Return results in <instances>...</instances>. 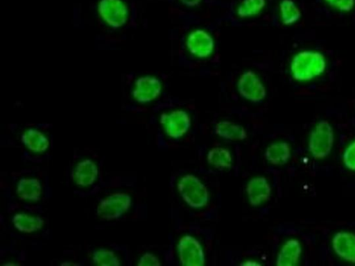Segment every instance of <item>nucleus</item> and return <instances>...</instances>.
<instances>
[{
	"label": "nucleus",
	"mask_w": 355,
	"mask_h": 266,
	"mask_svg": "<svg viewBox=\"0 0 355 266\" xmlns=\"http://www.w3.org/2000/svg\"><path fill=\"white\" fill-rule=\"evenodd\" d=\"M334 142V130L329 122H318L312 130L308 142V149L317 160L323 159L331 152Z\"/></svg>",
	"instance_id": "nucleus-2"
},
{
	"label": "nucleus",
	"mask_w": 355,
	"mask_h": 266,
	"mask_svg": "<svg viewBox=\"0 0 355 266\" xmlns=\"http://www.w3.org/2000/svg\"><path fill=\"white\" fill-rule=\"evenodd\" d=\"M291 148L285 142L271 144L265 151L266 160L274 165H284L291 158Z\"/></svg>",
	"instance_id": "nucleus-17"
},
{
	"label": "nucleus",
	"mask_w": 355,
	"mask_h": 266,
	"mask_svg": "<svg viewBox=\"0 0 355 266\" xmlns=\"http://www.w3.org/2000/svg\"><path fill=\"white\" fill-rule=\"evenodd\" d=\"M245 190L249 202L253 206H258L267 201L271 194L270 185L263 176H257L250 179Z\"/></svg>",
	"instance_id": "nucleus-12"
},
{
	"label": "nucleus",
	"mask_w": 355,
	"mask_h": 266,
	"mask_svg": "<svg viewBox=\"0 0 355 266\" xmlns=\"http://www.w3.org/2000/svg\"><path fill=\"white\" fill-rule=\"evenodd\" d=\"M326 65L325 58L321 53L302 51L293 56L291 63V72L295 80L307 81L322 74Z\"/></svg>",
	"instance_id": "nucleus-1"
},
{
	"label": "nucleus",
	"mask_w": 355,
	"mask_h": 266,
	"mask_svg": "<svg viewBox=\"0 0 355 266\" xmlns=\"http://www.w3.org/2000/svg\"><path fill=\"white\" fill-rule=\"evenodd\" d=\"M97 175V166L89 159H85L78 163L72 174L75 183L80 186H87L93 184Z\"/></svg>",
	"instance_id": "nucleus-14"
},
{
	"label": "nucleus",
	"mask_w": 355,
	"mask_h": 266,
	"mask_svg": "<svg viewBox=\"0 0 355 266\" xmlns=\"http://www.w3.org/2000/svg\"><path fill=\"white\" fill-rule=\"evenodd\" d=\"M178 190L183 200L191 208H200L208 202L207 188L194 175L183 176L178 183Z\"/></svg>",
	"instance_id": "nucleus-3"
},
{
	"label": "nucleus",
	"mask_w": 355,
	"mask_h": 266,
	"mask_svg": "<svg viewBox=\"0 0 355 266\" xmlns=\"http://www.w3.org/2000/svg\"><path fill=\"white\" fill-rule=\"evenodd\" d=\"M179 260L183 266H202L205 255L200 242L193 236L184 235L178 243Z\"/></svg>",
	"instance_id": "nucleus-6"
},
{
	"label": "nucleus",
	"mask_w": 355,
	"mask_h": 266,
	"mask_svg": "<svg viewBox=\"0 0 355 266\" xmlns=\"http://www.w3.org/2000/svg\"><path fill=\"white\" fill-rule=\"evenodd\" d=\"M21 142L31 151L42 153L49 146L48 138L40 131L30 128L21 135Z\"/></svg>",
	"instance_id": "nucleus-18"
},
{
	"label": "nucleus",
	"mask_w": 355,
	"mask_h": 266,
	"mask_svg": "<svg viewBox=\"0 0 355 266\" xmlns=\"http://www.w3.org/2000/svg\"><path fill=\"white\" fill-rule=\"evenodd\" d=\"M186 45L192 55L200 58H205L212 53L214 41L209 33L199 28L189 34Z\"/></svg>",
	"instance_id": "nucleus-8"
},
{
	"label": "nucleus",
	"mask_w": 355,
	"mask_h": 266,
	"mask_svg": "<svg viewBox=\"0 0 355 266\" xmlns=\"http://www.w3.org/2000/svg\"><path fill=\"white\" fill-rule=\"evenodd\" d=\"M266 0H243L239 5L236 13L242 18L259 14L265 7Z\"/></svg>",
	"instance_id": "nucleus-22"
},
{
	"label": "nucleus",
	"mask_w": 355,
	"mask_h": 266,
	"mask_svg": "<svg viewBox=\"0 0 355 266\" xmlns=\"http://www.w3.org/2000/svg\"><path fill=\"white\" fill-rule=\"evenodd\" d=\"M15 227L23 233H32L42 228L44 222L40 217L31 216L25 213H17L12 219Z\"/></svg>",
	"instance_id": "nucleus-19"
},
{
	"label": "nucleus",
	"mask_w": 355,
	"mask_h": 266,
	"mask_svg": "<svg viewBox=\"0 0 355 266\" xmlns=\"http://www.w3.org/2000/svg\"><path fill=\"white\" fill-rule=\"evenodd\" d=\"M236 85L239 94L248 101L258 103L266 98L265 85L252 70L243 72L239 76Z\"/></svg>",
	"instance_id": "nucleus-5"
},
{
	"label": "nucleus",
	"mask_w": 355,
	"mask_h": 266,
	"mask_svg": "<svg viewBox=\"0 0 355 266\" xmlns=\"http://www.w3.org/2000/svg\"><path fill=\"white\" fill-rule=\"evenodd\" d=\"M207 159L210 165L218 168H230L232 163L230 151L219 147L211 148L207 153Z\"/></svg>",
	"instance_id": "nucleus-20"
},
{
	"label": "nucleus",
	"mask_w": 355,
	"mask_h": 266,
	"mask_svg": "<svg viewBox=\"0 0 355 266\" xmlns=\"http://www.w3.org/2000/svg\"><path fill=\"white\" fill-rule=\"evenodd\" d=\"M217 135L229 140H243L247 138V131L245 128L238 124L230 121H220L214 128Z\"/></svg>",
	"instance_id": "nucleus-15"
},
{
	"label": "nucleus",
	"mask_w": 355,
	"mask_h": 266,
	"mask_svg": "<svg viewBox=\"0 0 355 266\" xmlns=\"http://www.w3.org/2000/svg\"><path fill=\"white\" fill-rule=\"evenodd\" d=\"M98 13L103 20L113 27L123 25L128 15L126 6L121 0H101Z\"/></svg>",
	"instance_id": "nucleus-9"
},
{
	"label": "nucleus",
	"mask_w": 355,
	"mask_h": 266,
	"mask_svg": "<svg viewBox=\"0 0 355 266\" xmlns=\"http://www.w3.org/2000/svg\"><path fill=\"white\" fill-rule=\"evenodd\" d=\"M94 263L100 266H119L120 262L117 256L112 251L100 249L93 253Z\"/></svg>",
	"instance_id": "nucleus-23"
},
{
	"label": "nucleus",
	"mask_w": 355,
	"mask_h": 266,
	"mask_svg": "<svg viewBox=\"0 0 355 266\" xmlns=\"http://www.w3.org/2000/svg\"><path fill=\"white\" fill-rule=\"evenodd\" d=\"M160 122L168 136L177 139L189 131L191 121L189 114L182 110H173L161 115Z\"/></svg>",
	"instance_id": "nucleus-7"
},
{
	"label": "nucleus",
	"mask_w": 355,
	"mask_h": 266,
	"mask_svg": "<svg viewBox=\"0 0 355 266\" xmlns=\"http://www.w3.org/2000/svg\"><path fill=\"white\" fill-rule=\"evenodd\" d=\"M343 160L347 168L355 171V141L349 144L345 149Z\"/></svg>",
	"instance_id": "nucleus-24"
},
{
	"label": "nucleus",
	"mask_w": 355,
	"mask_h": 266,
	"mask_svg": "<svg viewBox=\"0 0 355 266\" xmlns=\"http://www.w3.org/2000/svg\"><path fill=\"white\" fill-rule=\"evenodd\" d=\"M137 265L139 266H160L161 263L157 256L151 253H145L139 258Z\"/></svg>",
	"instance_id": "nucleus-26"
},
{
	"label": "nucleus",
	"mask_w": 355,
	"mask_h": 266,
	"mask_svg": "<svg viewBox=\"0 0 355 266\" xmlns=\"http://www.w3.org/2000/svg\"><path fill=\"white\" fill-rule=\"evenodd\" d=\"M131 198L124 192H116L102 199L96 209L97 215L105 220L119 218L130 207Z\"/></svg>",
	"instance_id": "nucleus-4"
},
{
	"label": "nucleus",
	"mask_w": 355,
	"mask_h": 266,
	"mask_svg": "<svg viewBox=\"0 0 355 266\" xmlns=\"http://www.w3.org/2000/svg\"><path fill=\"white\" fill-rule=\"evenodd\" d=\"M332 247L340 258L355 263V234L347 231L337 232L332 238Z\"/></svg>",
	"instance_id": "nucleus-11"
},
{
	"label": "nucleus",
	"mask_w": 355,
	"mask_h": 266,
	"mask_svg": "<svg viewBox=\"0 0 355 266\" xmlns=\"http://www.w3.org/2000/svg\"><path fill=\"white\" fill-rule=\"evenodd\" d=\"M302 253L300 242L295 238L288 240L282 247L276 260L277 266H294Z\"/></svg>",
	"instance_id": "nucleus-13"
},
{
	"label": "nucleus",
	"mask_w": 355,
	"mask_h": 266,
	"mask_svg": "<svg viewBox=\"0 0 355 266\" xmlns=\"http://www.w3.org/2000/svg\"><path fill=\"white\" fill-rule=\"evenodd\" d=\"M183 5L188 7H195L198 6L202 0H178Z\"/></svg>",
	"instance_id": "nucleus-27"
},
{
	"label": "nucleus",
	"mask_w": 355,
	"mask_h": 266,
	"mask_svg": "<svg viewBox=\"0 0 355 266\" xmlns=\"http://www.w3.org/2000/svg\"><path fill=\"white\" fill-rule=\"evenodd\" d=\"M162 84L154 76L139 78L133 92L135 99L141 103H147L155 99L161 93Z\"/></svg>",
	"instance_id": "nucleus-10"
},
{
	"label": "nucleus",
	"mask_w": 355,
	"mask_h": 266,
	"mask_svg": "<svg viewBox=\"0 0 355 266\" xmlns=\"http://www.w3.org/2000/svg\"><path fill=\"white\" fill-rule=\"evenodd\" d=\"M17 193L21 199L37 201L42 193L40 181L35 178H21L17 183Z\"/></svg>",
	"instance_id": "nucleus-16"
},
{
	"label": "nucleus",
	"mask_w": 355,
	"mask_h": 266,
	"mask_svg": "<svg viewBox=\"0 0 355 266\" xmlns=\"http://www.w3.org/2000/svg\"><path fill=\"white\" fill-rule=\"evenodd\" d=\"M279 13L282 22L285 25H292L297 22L302 13L293 0H282L279 3Z\"/></svg>",
	"instance_id": "nucleus-21"
},
{
	"label": "nucleus",
	"mask_w": 355,
	"mask_h": 266,
	"mask_svg": "<svg viewBox=\"0 0 355 266\" xmlns=\"http://www.w3.org/2000/svg\"><path fill=\"white\" fill-rule=\"evenodd\" d=\"M329 6L342 11L349 12L355 6V0H324Z\"/></svg>",
	"instance_id": "nucleus-25"
}]
</instances>
